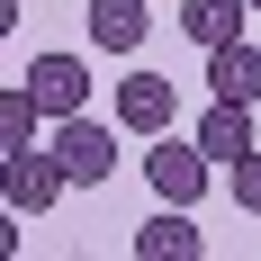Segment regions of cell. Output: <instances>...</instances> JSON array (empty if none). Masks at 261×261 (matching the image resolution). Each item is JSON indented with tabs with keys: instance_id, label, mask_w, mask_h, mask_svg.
<instances>
[{
	"instance_id": "cell-1",
	"label": "cell",
	"mask_w": 261,
	"mask_h": 261,
	"mask_svg": "<svg viewBox=\"0 0 261 261\" xmlns=\"http://www.w3.org/2000/svg\"><path fill=\"white\" fill-rule=\"evenodd\" d=\"M207 144H198V135H171L162 126L153 135V153H144V180H153V198L162 207H198V198H207Z\"/></svg>"
},
{
	"instance_id": "cell-2",
	"label": "cell",
	"mask_w": 261,
	"mask_h": 261,
	"mask_svg": "<svg viewBox=\"0 0 261 261\" xmlns=\"http://www.w3.org/2000/svg\"><path fill=\"white\" fill-rule=\"evenodd\" d=\"M72 189V171H63V153H36V144H9L0 153V198H9V216H45L54 198Z\"/></svg>"
},
{
	"instance_id": "cell-3",
	"label": "cell",
	"mask_w": 261,
	"mask_h": 261,
	"mask_svg": "<svg viewBox=\"0 0 261 261\" xmlns=\"http://www.w3.org/2000/svg\"><path fill=\"white\" fill-rule=\"evenodd\" d=\"M54 153H63V171H72V189H99L108 171H117V144H108V126L81 108V117H54Z\"/></svg>"
},
{
	"instance_id": "cell-4",
	"label": "cell",
	"mask_w": 261,
	"mask_h": 261,
	"mask_svg": "<svg viewBox=\"0 0 261 261\" xmlns=\"http://www.w3.org/2000/svg\"><path fill=\"white\" fill-rule=\"evenodd\" d=\"M18 81L45 99V117H81V108H90V63H81V54H36Z\"/></svg>"
},
{
	"instance_id": "cell-5",
	"label": "cell",
	"mask_w": 261,
	"mask_h": 261,
	"mask_svg": "<svg viewBox=\"0 0 261 261\" xmlns=\"http://www.w3.org/2000/svg\"><path fill=\"white\" fill-rule=\"evenodd\" d=\"M171 117H180V81H171V72H126V81H117V126L162 135Z\"/></svg>"
},
{
	"instance_id": "cell-6",
	"label": "cell",
	"mask_w": 261,
	"mask_h": 261,
	"mask_svg": "<svg viewBox=\"0 0 261 261\" xmlns=\"http://www.w3.org/2000/svg\"><path fill=\"white\" fill-rule=\"evenodd\" d=\"M81 27H90V45H99V54H144L153 9H144V0H90V9H81Z\"/></svg>"
},
{
	"instance_id": "cell-7",
	"label": "cell",
	"mask_w": 261,
	"mask_h": 261,
	"mask_svg": "<svg viewBox=\"0 0 261 261\" xmlns=\"http://www.w3.org/2000/svg\"><path fill=\"white\" fill-rule=\"evenodd\" d=\"M207 99H261V45L234 36V45H207Z\"/></svg>"
},
{
	"instance_id": "cell-8",
	"label": "cell",
	"mask_w": 261,
	"mask_h": 261,
	"mask_svg": "<svg viewBox=\"0 0 261 261\" xmlns=\"http://www.w3.org/2000/svg\"><path fill=\"white\" fill-rule=\"evenodd\" d=\"M189 135L207 144V162H243V153H252V108H243V99H207V117H198Z\"/></svg>"
},
{
	"instance_id": "cell-9",
	"label": "cell",
	"mask_w": 261,
	"mask_h": 261,
	"mask_svg": "<svg viewBox=\"0 0 261 261\" xmlns=\"http://www.w3.org/2000/svg\"><path fill=\"white\" fill-rule=\"evenodd\" d=\"M207 234L189 225V207H162L153 225H135V261H198Z\"/></svg>"
},
{
	"instance_id": "cell-10",
	"label": "cell",
	"mask_w": 261,
	"mask_h": 261,
	"mask_svg": "<svg viewBox=\"0 0 261 261\" xmlns=\"http://www.w3.org/2000/svg\"><path fill=\"white\" fill-rule=\"evenodd\" d=\"M243 18H252V0H180V36H198V45H234Z\"/></svg>"
},
{
	"instance_id": "cell-11",
	"label": "cell",
	"mask_w": 261,
	"mask_h": 261,
	"mask_svg": "<svg viewBox=\"0 0 261 261\" xmlns=\"http://www.w3.org/2000/svg\"><path fill=\"white\" fill-rule=\"evenodd\" d=\"M36 117H45V99H36L27 81H9V90H0V153H9V144H36Z\"/></svg>"
},
{
	"instance_id": "cell-12",
	"label": "cell",
	"mask_w": 261,
	"mask_h": 261,
	"mask_svg": "<svg viewBox=\"0 0 261 261\" xmlns=\"http://www.w3.org/2000/svg\"><path fill=\"white\" fill-rule=\"evenodd\" d=\"M225 189H234V207H243V216H261V144H252L243 162H225Z\"/></svg>"
},
{
	"instance_id": "cell-13",
	"label": "cell",
	"mask_w": 261,
	"mask_h": 261,
	"mask_svg": "<svg viewBox=\"0 0 261 261\" xmlns=\"http://www.w3.org/2000/svg\"><path fill=\"white\" fill-rule=\"evenodd\" d=\"M252 9H261V0H252Z\"/></svg>"
}]
</instances>
